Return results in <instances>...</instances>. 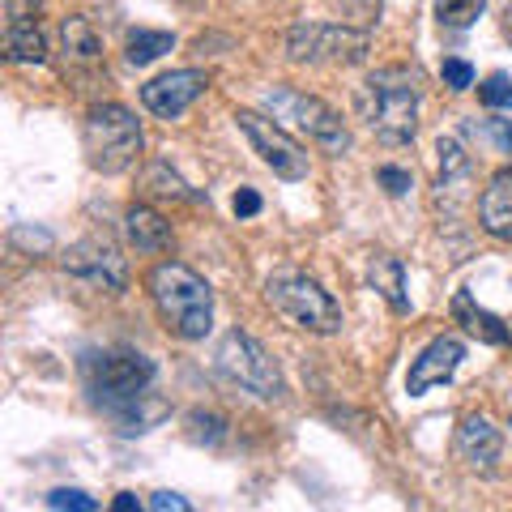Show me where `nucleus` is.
<instances>
[{"label": "nucleus", "mask_w": 512, "mask_h": 512, "mask_svg": "<svg viewBox=\"0 0 512 512\" xmlns=\"http://www.w3.org/2000/svg\"><path fill=\"white\" fill-rule=\"evenodd\" d=\"M150 295L163 325L184 342H201L214 329V291L197 269L180 261H163L150 269Z\"/></svg>", "instance_id": "f257e3e1"}, {"label": "nucleus", "mask_w": 512, "mask_h": 512, "mask_svg": "<svg viewBox=\"0 0 512 512\" xmlns=\"http://www.w3.org/2000/svg\"><path fill=\"white\" fill-rule=\"evenodd\" d=\"M363 116L367 128L384 146H406L419 133V77L414 69H376L363 86Z\"/></svg>", "instance_id": "f03ea898"}, {"label": "nucleus", "mask_w": 512, "mask_h": 512, "mask_svg": "<svg viewBox=\"0 0 512 512\" xmlns=\"http://www.w3.org/2000/svg\"><path fill=\"white\" fill-rule=\"evenodd\" d=\"M82 146H86V163L103 175H120L141 158V124L128 107L120 103H103L90 107V116L82 124Z\"/></svg>", "instance_id": "7ed1b4c3"}, {"label": "nucleus", "mask_w": 512, "mask_h": 512, "mask_svg": "<svg viewBox=\"0 0 512 512\" xmlns=\"http://www.w3.org/2000/svg\"><path fill=\"white\" fill-rule=\"evenodd\" d=\"M82 376H86L90 397L111 414L128 402H137V397H146L158 367L141 350H99V355L82 359Z\"/></svg>", "instance_id": "20e7f679"}, {"label": "nucleus", "mask_w": 512, "mask_h": 512, "mask_svg": "<svg viewBox=\"0 0 512 512\" xmlns=\"http://www.w3.org/2000/svg\"><path fill=\"white\" fill-rule=\"evenodd\" d=\"M265 299L278 316L308 333H338L342 329V308L316 278L299 274V269H278L265 282Z\"/></svg>", "instance_id": "39448f33"}, {"label": "nucleus", "mask_w": 512, "mask_h": 512, "mask_svg": "<svg viewBox=\"0 0 512 512\" xmlns=\"http://www.w3.org/2000/svg\"><path fill=\"white\" fill-rule=\"evenodd\" d=\"M214 367H218L222 380H231L235 389L261 397V402H278L282 397V372H278L274 355H269L256 338H248L244 329L222 333V342L214 350Z\"/></svg>", "instance_id": "423d86ee"}, {"label": "nucleus", "mask_w": 512, "mask_h": 512, "mask_svg": "<svg viewBox=\"0 0 512 512\" xmlns=\"http://www.w3.org/2000/svg\"><path fill=\"white\" fill-rule=\"evenodd\" d=\"M265 107L274 111V120H291L299 133L325 154H346L350 150V133H346L342 116L325 99H316V94H303V90H291V86H274L265 94Z\"/></svg>", "instance_id": "0eeeda50"}, {"label": "nucleus", "mask_w": 512, "mask_h": 512, "mask_svg": "<svg viewBox=\"0 0 512 512\" xmlns=\"http://www.w3.org/2000/svg\"><path fill=\"white\" fill-rule=\"evenodd\" d=\"M372 39L350 26H325V22H299L286 39V52L295 64H363Z\"/></svg>", "instance_id": "6e6552de"}, {"label": "nucleus", "mask_w": 512, "mask_h": 512, "mask_svg": "<svg viewBox=\"0 0 512 512\" xmlns=\"http://www.w3.org/2000/svg\"><path fill=\"white\" fill-rule=\"evenodd\" d=\"M235 128L248 137V146L261 154V163L278 175V180H308V150L286 133L278 120L256 116V111H235Z\"/></svg>", "instance_id": "1a4fd4ad"}, {"label": "nucleus", "mask_w": 512, "mask_h": 512, "mask_svg": "<svg viewBox=\"0 0 512 512\" xmlns=\"http://www.w3.org/2000/svg\"><path fill=\"white\" fill-rule=\"evenodd\" d=\"M64 269L77 278H86L90 286H103V291L120 295L128 286V265L120 248L111 244L107 235H94V239H82L77 248H69V256H64Z\"/></svg>", "instance_id": "9d476101"}, {"label": "nucleus", "mask_w": 512, "mask_h": 512, "mask_svg": "<svg viewBox=\"0 0 512 512\" xmlns=\"http://www.w3.org/2000/svg\"><path fill=\"white\" fill-rule=\"evenodd\" d=\"M205 90H210V73L205 69H175V73H163L141 86V103H146L150 116L175 120V116H184Z\"/></svg>", "instance_id": "9b49d317"}, {"label": "nucleus", "mask_w": 512, "mask_h": 512, "mask_svg": "<svg viewBox=\"0 0 512 512\" xmlns=\"http://www.w3.org/2000/svg\"><path fill=\"white\" fill-rule=\"evenodd\" d=\"M461 359H466V346H461L457 338L427 342L423 355L410 363V376H406L410 397H423L427 389H436V384H448V380H453V372L461 367Z\"/></svg>", "instance_id": "f8f14e48"}, {"label": "nucleus", "mask_w": 512, "mask_h": 512, "mask_svg": "<svg viewBox=\"0 0 512 512\" xmlns=\"http://www.w3.org/2000/svg\"><path fill=\"white\" fill-rule=\"evenodd\" d=\"M504 453V436L495 431L483 414H470V419H461L457 427V457L466 461L470 470H495V461Z\"/></svg>", "instance_id": "ddd939ff"}, {"label": "nucleus", "mask_w": 512, "mask_h": 512, "mask_svg": "<svg viewBox=\"0 0 512 512\" xmlns=\"http://www.w3.org/2000/svg\"><path fill=\"white\" fill-rule=\"evenodd\" d=\"M478 222H483L491 235L512 239V167L495 175L487 192L478 197Z\"/></svg>", "instance_id": "4468645a"}, {"label": "nucleus", "mask_w": 512, "mask_h": 512, "mask_svg": "<svg viewBox=\"0 0 512 512\" xmlns=\"http://www.w3.org/2000/svg\"><path fill=\"white\" fill-rule=\"evenodd\" d=\"M124 231H128V244L137 252H167L171 248V222L163 214H154L150 205H133V210L124 214Z\"/></svg>", "instance_id": "2eb2a0df"}, {"label": "nucleus", "mask_w": 512, "mask_h": 512, "mask_svg": "<svg viewBox=\"0 0 512 512\" xmlns=\"http://www.w3.org/2000/svg\"><path fill=\"white\" fill-rule=\"evenodd\" d=\"M367 282H372L376 291L384 295V303H389L393 312H410V295H406V265L397 261V256L376 252L372 261H367Z\"/></svg>", "instance_id": "dca6fc26"}, {"label": "nucleus", "mask_w": 512, "mask_h": 512, "mask_svg": "<svg viewBox=\"0 0 512 512\" xmlns=\"http://www.w3.org/2000/svg\"><path fill=\"white\" fill-rule=\"evenodd\" d=\"M453 316L466 325V333H474L478 342H487V346H508V325L495 312H487V308H478L474 303V295H466V291H457L453 295Z\"/></svg>", "instance_id": "f3484780"}, {"label": "nucleus", "mask_w": 512, "mask_h": 512, "mask_svg": "<svg viewBox=\"0 0 512 512\" xmlns=\"http://www.w3.org/2000/svg\"><path fill=\"white\" fill-rule=\"evenodd\" d=\"M60 43H64V60L77 64V69H90V64L103 60V43H99V35H94V26L86 18H64Z\"/></svg>", "instance_id": "a211bd4d"}, {"label": "nucleus", "mask_w": 512, "mask_h": 512, "mask_svg": "<svg viewBox=\"0 0 512 512\" xmlns=\"http://www.w3.org/2000/svg\"><path fill=\"white\" fill-rule=\"evenodd\" d=\"M5 56L13 64H43L47 60L43 30L35 22H9V30H5Z\"/></svg>", "instance_id": "6ab92c4d"}, {"label": "nucleus", "mask_w": 512, "mask_h": 512, "mask_svg": "<svg viewBox=\"0 0 512 512\" xmlns=\"http://www.w3.org/2000/svg\"><path fill=\"white\" fill-rule=\"evenodd\" d=\"M171 47H175V35H167V30H133L124 43V56L128 64H154Z\"/></svg>", "instance_id": "aec40b11"}, {"label": "nucleus", "mask_w": 512, "mask_h": 512, "mask_svg": "<svg viewBox=\"0 0 512 512\" xmlns=\"http://www.w3.org/2000/svg\"><path fill=\"white\" fill-rule=\"evenodd\" d=\"M487 0H436V18L440 26H453V30H466L483 18Z\"/></svg>", "instance_id": "412c9836"}, {"label": "nucleus", "mask_w": 512, "mask_h": 512, "mask_svg": "<svg viewBox=\"0 0 512 512\" xmlns=\"http://www.w3.org/2000/svg\"><path fill=\"white\" fill-rule=\"evenodd\" d=\"M436 154H440V184H453V180H461V175L470 171V158L453 137H440Z\"/></svg>", "instance_id": "4be33fe9"}, {"label": "nucleus", "mask_w": 512, "mask_h": 512, "mask_svg": "<svg viewBox=\"0 0 512 512\" xmlns=\"http://www.w3.org/2000/svg\"><path fill=\"white\" fill-rule=\"evenodd\" d=\"M47 508H56V512H94L99 508V500H90L86 491H77V487H60V491H52L47 495Z\"/></svg>", "instance_id": "5701e85b"}, {"label": "nucleus", "mask_w": 512, "mask_h": 512, "mask_svg": "<svg viewBox=\"0 0 512 512\" xmlns=\"http://www.w3.org/2000/svg\"><path fill=\"white\" fill-rule=\"evenodd\" d=\"M478 99L487 107H512V77H504V73L487 77V82L478 86Z\"/></svg>", "instance_id": "b1692460"}, {"label": "nucleus", "mask_w": 512, "mask_h": 512, "mask_svg": "<svg viewBox=\"0 0 512 512\" xmlns=\"http://www.w3.org/2000/svg\"><path fill=\"white\" fill-rule=\"evenodd\" d=\"M440 77H444L448 90H470V86H474V69H470L466 60H457V56H448V60L440 64Z\"/></svg>", "instance_id": "393cba45"}, {"label": "nucleus", "mask_w": 512, "mask_h": 512, "mask_svg": "<svg viewBox=\"0 0 512 512\" xmlns=\"http://www.w3.org/2000/svg\"><path fill=\"white\" fill-rule=\"evenodd\" d=\"M380 184L389 197H406V188H410V171L402 167H380Z\"/></svg>", "instance_id": "a878e982"}, {"label": "nucleus", "mask_w": 512, "mask_h": 512, "mask_svg": "<svg viewBox=\"0 0 512 512\" xmlns=\"http://www.w3.org/2000/svg\"><path fill=\"white\" fill-rule=\"evenodd\" d=\"M39 9H43V0H5L9 22H35Z\"/></svg>", "instance_id": "bb28decb"}, {"label": "nucleus", "mask_w": 512, "mask_h": 512, "mask_svg": "<svg viewBox=\"0 0 512 512\" xmlns=\"http://www.w3.org/2000/svg\"><path fill=\"white\" fill-rule=\"evenodd\" d=\"M150 508H154V512H188L192 504L184 500V495H175V491H154Z\"/></svg>", "instance_id": "cd10ccee"}, {"label": "nucleus", "mask_w": 512, "mask_h": 512, "mask_svg": "<svg viewBox=\"0 0 512 512\" xmlns=\"http://www.w3.org/2000/svg\"><path fill=\"white\" fill-rule=\"evenodd\" d=\"M235 214H239V218H252V214H261V192H252V188H239V192H235Z\"/></svg>", "instance_id": "c85d7f7f"}, {"label": "nucleus", "mask_w": 512, "mask_h": 512, "mask_svg": "<svg viewBox=\"0 0 512 512\" xmlns=\"http://www.w3.org/2000/svg\"><path fill=\"white\" fill-rule=\"evenodd\" d=\"M487 137H491L504 154H512V120H491V124H487Z\"/></svg>", "instance_id": "c756f323"}, {"label": "nucleus", "mask_w": 512, "mask_h": 512, "mask_svg": "<svg viewBox=\"0 0 512 512\" xmlns=\"http://www.w3.org/2000/svg\"><path fill=\"white\" fill-rule=\"evenodd\" d=\"M13 244H26V248H43L47 252V248H52V235H47V231H22L18 227V231H13Z\"/></svg>", "instance_id": "7c9ffc66"}, {"label": "nucleus", "mask_w": 512, "mask_h": 512, "mask_svg": "<svg viewBox=\"0 0 512 512\" xmlns=\"http://www.w3.org/2000/svg\"><path fill=\"white\" fill-rule=\"evenodd\" d=\"M116 512H141V504H137V495L133 491H124V495H116V504H111Z\"/></svg>", "instance_id": "2f4dec72"}]
</instances>
